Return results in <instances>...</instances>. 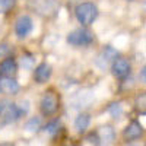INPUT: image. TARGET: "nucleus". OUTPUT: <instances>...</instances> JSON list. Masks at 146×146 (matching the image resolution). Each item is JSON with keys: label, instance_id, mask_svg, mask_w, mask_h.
I'll return each mask as SVG.
<instances>
[{"label": "nucleus", "instance_id": "obj_1", "mask_svg": "<svg viewBox=\"0 0 146 146\" xmlns=\"http://www.w3.org/2000/svg\"><path fill=\"white\" fill-rule=\"evenodd\" d=\"M96 16H98V7L94 3L86 2V3H82L76 7V18H78L79 23H82L85 27L91 25L96 19Z\"/></svg>", "mask_w": 146, "mask_h": 146}, {"label": "nucleus", "instance_id": "obj_2", "mask_svg": "<svg viewBox=\"0 0 146 146\" xmlns=\"http://www.w3.org/2000/svg\"><path fill=\"white\" fill-rule=\"evenodd\" d=\"M94 41V35L91 31L85 29V28H79L72 31L67 35V42L72 45H88Z\"/></svg>", "mask_w": 146, "mask_h": 146}, {"label": "nucleus", "instance_id": "obj_3", "mask_svg": "<svg viewBox=\"0 0 146 146\" xmlns=\"http://www.w3.org/2000/svg\"><path fill=\"white\" fill-rule=\"evenodd\" d=\"M118 57V53L115 48H113L111 45H107L104 50L98 54V57H96L95 60V64L98 66L101 70H105L110 64H113V62Z\"/></svg>", "mask_w": 146, "mask_h": 146}, {"label": "nucleus", "instance_id": "obj_4", "mask_svg": "<svg viewBox=\"0 0 146 146\" xmlns=\"http://www.w3.org/2000/svg\"><path fill=\"white\" fill-rule=\"evenodd\" d=\"M41 113L44 115H51L58 110V96L54 92H45V95L41 98Z\"/></svg>", "mask_w": 146, "mask_h": 146}, {"label": "nucleus", "instance_id": "obj_5", "mask_svg": "<svg viewBox=\"0 0 146 146\" xmlns=\"http://www.w3.org/2000/svg\"><path fill=\"white\" fill-rule=\"evenodd\" d=\"M0 115H2L3 121H6V123H12V121H16L21 117V111H19V108L15 104L5 101L3 105H0Z\"/></svg>", "mask_w": 146, "mask_h": 146}, {"label": "nucleus", "instance_id": "obj_6", "mask_svg": "<svg viewBox=\"0 0 146 146\" xmlns=\"http://www.w3.org/2000/svg\"><path fill=\"white\" fill-rule=\"evenodd\" d=\"M111 70H113V75L118 79H123L126 78L129 73H130V63L127 62L126 58L123 57H118L115 58L113 64H111Z\"/></svg>", "mask_w": 146, "mask_h": 146}, {"label": "nucleus", "instance_id": "obj_7", "mask_svg": "<svg viewBox=\"0 0 146 146\" xmlns=\"http://www.w3.org/2000/svg\"><path fill=\"white\" fill-rule=\"evenodd\" d=\"M32 29V19L27 15L21 16L18 21H16V25H15V32L19 38H23V36H27Z\"/></svg>", "mask_w": 146, "mask_h": 146}, {"label": "nucleus", "instance_id": "obj_8", "mask_svg": "<svg viewBox=\"0 0 146 146\" xmlns=\"http://www.w3.org/2000/svg\"><path fill=\"white\" fill-rule=\"evenodd\" d=\"M0 91L7 95H15L19 92V83L10 76H2L0 78Z\"/></svg>", "mask_w": 146, "mask_h": 146}, {"label": "nucleus", "instance_id": "obj_9", "mask_svg": "<svg viewBox=\"0 0 146 146\" xmlns=\"http://www.w3.org/2000/svg\"><path fill=\"white\" fill-rule=\"evenodd\" d=\"M143 135V129L140 126L139 121H131V123L124 129L123 131V137L129 142V140H136Z\"/></svg>", "mask_w": 146, "mask_h": 146}, {"label": "nucleus", "instance_id": "obj_10", "mask_svg": "<svg viewBox=\"0 0 146 146\" xmlns=\"http://www.w3.org/2000/svg\"><path fill=\"white\" fill-rule=\"evenodd\" d=\"M96 135H98V139H100V145H102V146L111 145L115 139V131L111 126H102Z\"/></svg>", "mask_w": 146, "mask_h": 146}, {"label": "nucleus", "instance_id": "obj_11", "mask_svg": "<svg viewBox=\"0 0 146 146\" xmlns=\"http://www.w3.org/2000/svg\"><path fill=\"white\" fill-rule=\"evenodd\" d=\"M51 76V66L47 63H41L36 66V69L34 70V79L38 83H44L50 79Z\"/></svg>", "mask_w": 146, "mask_h": 146}, {"label": "nucleus", "instance_id": "obj_12", "mask_svg": "<svg viewBox=\"0 0 146 146\" xmlns=\"http://www.w3.org/2000/svg\"><path fill=\"white\" fill-rule=\"evenodd\" d=\"M16 72H18V64L13 58H5L2 63H0V73H2L3 76H13L16 75Z\"/></svg>", "mask_w": 146, "mask_h": 146}, {"label": "nucleus", "instance_id": "obj_13", "mask_svg": "<svg viewBox=\"0 0 146 146\" xmlns=\"http://www.w3.org/2000/svg\"><path fill=\"white\" fill-rule=\"evenodd\" d=\"M89 123H91V118H89L88 114H79L75 120V129L79 133H82L89 127Z\"/></svg>", "mask_w": 146, "mask_h": 146}, {"label": "nucleus", "instance_id": "obj_14", "mask_svg": "<svg viewBox=\"0 0 146 146\" xmlns=\"http://www.w3.org/2000/svg\"><path fill=\"white\" fill-rule=\"evenodd\" d=\"M41 129V118L40 117H32L25 123V130L27 131H38Z\"/></svg>", "mask_w": 146, "mask_h": 146}, {"label": "nucleus", "instance_id": "obj_15", "mask_svg": "<svg viewBox=\"0 0 146 146\" xmlns=\"http://www.w3.org/2000/svg\"><path fill=\"white\" fill-rule=\"evenodd\" d=\"M136 107H137V110H140L142 113H146V92L140 94L136 98Z\"/></svg>", "mask_w": 146, "mask_h": 146}, {"label": "nucleus", "instance_id": "obj_16", "mask_svg": "<svg viewBox=\"0 0 146 146\" xmlns=\"http://www.w3.org/2000/svg\"><path fill=\"white\" fill-rule=\"evenodd\" d=\"M108 111H110V114H111L114 118H118V117L121 115V113H123V108H121L120 104H115V102H114V104L110 105Z\"/></svg>", "mask_w": 146, "mask_h": 146}, {"label": "nucleus", "instance_id": "obj_17", "mask_svg": "<svg viewBox=\"0 0 146 146\" xmlns=\"http://www.w3.org/2000/svg\"><path fill=\"white\" fill-rule=\"evenodd\" d=\"M58 127H60V121L58 120H53V121H50V123L45 126V131L48 133V135H54V133L58 130Z\"/></svg>", "mask_w": 146, "mask_h": 146}, {"label": "nucleus", "instance_id": "obj_18", "mask_svg": "<svg viewBox=\"0 0 146 146\" xmlns=\"http://www.w3.org/2000/svg\"><path fill=\"white\" fill-rule=\"evenodd\" d=\"M15 6V0H0V13H6Z\"/></svg>", "mask_w": 146, "mask_h": 146}, {"label": "nucleus", "instance_id": "obj_19", "mask_svg": "<svg viewBox=\"0 0 146 146\" xmlns=\"http://www.w3.org/2000/svg\"><path fill=\"white\" fill-rule=\"evenodd\" d=\"M34 64V58L31 56H23L22 57V66L23 67H27V69H31Z\"/></svg>", "mask_w": 146, "mask_h": 146}, {"label": "nucleus", "instance_id": "obj_20", "mask_svg": "<svg viewBox=\"0 0 146 146\" xmlns=\"http://www.w3.org/2000/svg\"><path fill=\"white\" fill-rule=\"evenodd\" d=\"M9 50H10V48L6 44H0V57H5L9 53Z\"/></svg>", "mask_w": 146, "mask_h": 146}, {"label": "nucleus", "instance_id": "obj_21", "mask_svg": "<svg viewBox=\"0 0 146 146\" xmlns=\"http://www.w3.org/2000/svg\"><path fill=\"white\" fill-rule=\"evenodd\" d=\"M140 78H142V80H145L146 82V66L142 69V72H140Z\"/></svg>", "mask_w": 146, "mask_h": 146}, {"label": "nucleus", "instance_id": "obj_22", "mask_svg": "<svg viewBox=\"0 0 146 146\" xmlns=\"http://www.w3.org/2000/svg\"><path fill=\"white\" fill-rule=\"evenodd\" d=\"M0 146H12L10 143H3V145H0Z\"/></svg>", "mask_w": 146, "mask_h": 146}, {"label": "nucleus", "instance_id": "obj_23", "mask_svg": "<svg viewBox=\"0 0 146 146\" xmlns=\"http://www.w3.org/2000/svg\"><path fill=\"white\" fill-rule=\"evenodd\" d=\"M130 146H136V145H130Z\"/></svg>", "mask_w": 146, "mask_h": 146}]
</instances>
